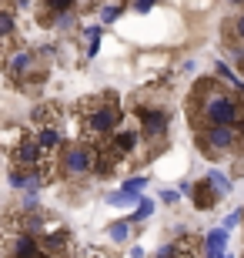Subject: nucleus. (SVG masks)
<instances>
[{"instance_id":"nucleus-1","label":"nucleus","mask_w":244,"mask_h":258,"mask_svg":"<svg viewBox=\"0 0 244 258\" xmlns=\"http://www.w3.org/2000/svg\"><path fill=\"white\" fill-rule=\"evenodd\" d=\"M244 124V97L237 91L217 87L214 81H201L191 97V124Z\"/></svg>"},{"instance_id":"nucleus-2","label":"nucleus","mask_w":244,"mask_h":258,"mask_svg":"<svg viewBox=\"0 0 244 258\" xmlns=\"http://www.w3.org/2000/svg\"><path fill=\"white\" fill-rule=\"evenodd\" d=\"M74 114H77V124H80L84 141H94V144H101L104 138H111V134L121 127V121H124V111H121V104H117L114 94L77 101Z\"/></svg>"},{"instance_id":"nucleus-3","label":"nucleus","mask_w":244,"mask_h":258,"mask_svg":"<svg viewBox=\"0 0 244 258\" xmlns=\"http://www.w3.org/2000/svg\"><path fill=\"white\" fill-rule=\"evenodd\" d=\"M244 138V124H207L201 127V148L204 154L217 158V154H231Z\"/></svg>"},{"instance_id":"nucleus-4","label":"nucleus","mask_w":244,"mask_h":258,"mask_svg":"<svg viewBox=\"0 0 244 258\" xmlns=\"http://www.w3.org/2000/svg\"><path fill=\"white\" fill-rule=\"evenodd\" d=\"M97 161V144L94 141H74L70 148H64V161H60V171L70 174V178H80V174H91Z\"/></svg>"},{"instance_id":"nucleus-5","label":"nucleus","mask_w":244,"mask_h":258,"mask_svg":"<svg viewBox=\"0 0 244 258\" xmlns=\"http://www.w3.org/2000/svg\"><path fill=\"white\" fill-rule=\"evenodd\" d=\"M47 154L40 151L37 138H27V134H20V141L10 148V164L14 168H24V171H37V164L44 161Z\"/></svg>"},{"instance_id":"nucleus-6","label":"nucleus","mask_w":244,"mask_h":258,"mask_svg":"<svg viewBox=\"0 0 244 258\" xmlns=\"http://www.w3.org/2000/svg\"><path fill=\"white\" fill-rule=\"evenodd\" d=\"M137 121H141L144 127V138L147 141H157V138H164V131H168L171 124V114H164V111H157V107H137Z\"/></svg>"},{"instance_id":"nucleus-7","label":"nucleus","mask_w":244,"mask_h":258,"mask_svg":"<svg viewBox=\"0 0 244 258\" xmlns=\"http://www.w3.org/2000/svg\"><path fill=\"white\" fill-rule=\"evenodd\" d=\"M141 138L144 134L141 131H134V127H127V131H114L111 138H104V144H107V148H111L114 154H117V158H127V154H134L137 151V144H141Z\"/></svg>"},{"instance_id":"nucleus-8","label":"nucleus","mask_w":244,"mask_h":258,"mask_svg":"<svg viewBox=\"0 0 244 258\" xmlns=\"http://www.w3.org/2000/svg\"><path fill=\"white\" fill-rule=\"evenodd\" d=\"M37 144H40V151L47 154V158H57V151L64 148V131H60V124H40Z\"/></svg>"},{"instance_id":"nucleus-9","label":"nucleus","mask_w":244,"mask_h":258,"mask_svg":"<svg viewBox=\"0 0 244 258\" xmlns=\"http://www.w3.org/2000/svg\"><path fill=\"white\" fill-rule=\"evenodd\" d=\"M191 198H194V208H201V211H211L217 205V201H221V195H217V188L211 181H197L194 188H191Z\"/></svg>"},{"instance_id":"nucleus-10","label":"nucleus","mask_w":244,"mask_h":258,"mask_svg":"<svg viewBox=\"0 0 244 258\" xmlns=\"http://www.w3.org/2000/svg\"><path fill=\"white\" fill-rule=\"evenodd\" d=\"M4 71H7L14 81L27 77L30 71H34V54H30V50H14V54L7 57V67H4Z\"/></svg>"},{"instance_id":"nucleus-11","label":"nucleus","mask_w":244,"mask_h":258,"mask_svg":"<svg viewBox=\"0 0 244 258\" xmlns=\"http://www.w3.org/2000/svg\"><path fill=\"white\" fill-rule=\"evenodd\" d=\"M14 37H17V10L0 7V40L4 44H14Z\"/></svg>"},{"instance_id":"nucleus-12","label":"nucleus","mask_w":244,"mask_h":258,"mask_svg":"<svg viewBox=\"0 0 244 258\" xmlns=\"http://www.w3.org/2000/svg\"><path fill=\"white\" fill-rule=\"evenodd\" d=\"M40 4L47 7L44 24H54V17H64V14H70V10L77 7V0H40Z\"/></svg>"},{"instance_id":"nucleus-13","label":"nucleus","mask_w":244,"mask_h":258,"mask_svg":"<svg viewBox=\"0 0 244 258\" xmlns=\"http://www.w3.org/2000/svg\"><path fill=\"white\" fill-rule=\"evenodd\" d=\"M224 34H227L231 44H244V10H241V14H234V17L224 24Z\"/></svg>"},{"instance_id":"nucleus-14","label":"nucleus","mask_w":244,"mask_h":258,"mask_svg":"<svg viewBox=\"0 0 244 258\" xmlns=\"http://www.w3.org/2000/svg\"><path fill=\"white\" fill-rule=\"evenodd\" d=\"M57 111H60L57 104H40L34 107V121L37 124H57Z\"/></svg>"},{"instance_id":"nucleus-15","label":"nucleus","mask_w":244,"mask_h":258,"mask_svg":"<svg viewBox=\"0 0 244 258\" xmlns=\"http://www.w3.org/2000/svg\"><path fill=\"white\" fill-rule=\"evenodd\" d=\"M107 235H111V241H127V238H131V218L114 221L111 228H107Z\"/></svg>"},{"instance_id":"nucleus-16","label":"nucleus","mask_w":244,"mask_h":258,"mask_svg":"<svg viewBox=\"0 0 244 258\" xmlns=\"http://www.w3.org/2000/svg\"><path fill=\"white\" fill-rule=\"evenodd\" d=\"M204 245H207V248H217V251H224V248H227V228H214V231H207Z\"/></svg>"},{"instance_id":"nucleus-17","label":"nucleus","mask_w":244,"mask_h":258,"mask_svg":"<svg viewBox=\"0 0 244 258\" xmlns=\"http://www.w3.org/2000/svg\"><path fill=\"white\" fill-rule=\"evenodd\" d=\"M207 181L217 188V195H221V198H224V195H231V178H224L221 171H214V168H211V171H207Z\"/></svg>"},{"instance_id":"nucleus-18","label":"nucleus","mask_w":244,"mask_h":258,"mask_svg":"<svg viewBox=\"0 0 244 258\" xmlns=\"http://www.w3.org/2000/svg\"><path fill=\"white\" fill-rule=\"evenodd\" d=\"M134 201H141V195H127V191L107 195V205H114V208H124V205H134Z\"/></svg>"},{"instance_id":"nucleus-19","label":"nucleus","mask_w":244,"mask_h":258,"mask_svg":"<svg viewBox=\"0 0 244 258\" xmlns=\"http://www.w3.org/2000/svg\"><path fill=\"white\" fill-rule=\"evenodd\" d=\"M150 215H154V201L141 198V201H137V211H134V218H131V221H144V218H150Z\"/></svg>"},{"instance_id":"nucleus-20","label":"nucleus","mask_w":244,"mask_h":258,"mask_svg":"<svg viewBox=\"0 0 244 258\" xmlns=\"http://www.w3.org/2000/svg\"><path fill=\"white\" fill-rule=\"evenodd\" d=\"M144 188H147V178H131V181H124V188L121 191H127V195H137V191H144Z\"/></svg>"},{"instance_id":"nucleus-21","label":"nucleus","mask_w":244,"mask_h":258,"mask_svg":"<svg viewBox=\"0 0 244 258\" xmlns=\"http://www.w3.org/2000/svg\"><path fill=\"white\" fill-rule=\"evenodd\" d=\"M214 71H217V77H224V81H227L231 87H237V84H241V81L234 77V71H231L227 64H221V60H217V67H214Z\"/></svg>"},{"instance_id":"nucleus-22","label":"nucleus","mask_w":244,"mask_h":258,"mask_svg":"<svg viewBox=\"0 0 244 258\" xmlns=\"http://www.w3.org/2000/svg\"><path fill=\"white\" fill-rule=\"evenodd\" d=\"M121 4H111V7H104V14H101V24H111V20H117L121 17Z\"/></svg>"},{"instance_id":"nucleus-23","label":"nucleus","mask_w":244,"mask_h":258,"mask_svg":"<svg viewBox=\"0 0 244 258\" xmlns=\"http://www.w3.org/2000/svg\"><path fill=\"white\" fill-rule=\"evenodd\" d=\"M241 218H244V208L231 211V215H227V218H224V228H227V231H231V228H237V225H241Z\"/></svg>"},{"instance_id":"nucleus-24","label":"nucleus","mask_w":244,"mask_h":258,"mask_svg":"<svg viewBox=\"0 0 244 258\" xmlns=\"http://www.w3.org/2000/svg\"><path fill=\"white\" fill-rule=\"evenodd\" d=\"M7 57H10V44H4V40H0V71L7 67Z\"/></svg>"},{"instance_id":"nucleus-25","label":"nucleus","mask_w":244,"mask_h":258,"mask_svg":"<svg viewBox=\"0 0 244 258\" xmlns=\"http://www.w3.org/2000/svg\"><path fill=\"white\" fill-rule=\"evenodd\" d=\"M178 198H181V191H160V201H164V205H174Z\"/></svg>"},{"instance_id":"nucleus-26","label":"nucleus","mask_w":244,"mask_h":258,"mask_svg":"<svg viewBox=\"0 0 244 258\" xmlns=\"http://www.w3.org/2000/svg\"><path fill=\"white\" fill-rule=\"evenodd\" d=\"M150 7H154V0H137V4H134V10H137V14H147Z\"/></svg>"},{"instance_id":"nucleus-27","label":"nucleus","mask_w":244,"mask_h":258,"mask_svg":"<svg viewBox=\"0 0 244 258\" xmlns=\"http://www.w3.org/2000/svg\"><path fill=\"white\" fill-rule=\"evenodd\" d=\"M27 4H30V0H10V7H14V10H24Z\"/></svg>"},{"instance_id":"nucleus-28","label":"nucleus","mask_w":244,"mask_h":258,"mask_svg":"<svg viewBox=\"0 0 244 258\" xmlns=\"http://www.w3.org/2000/svg\"><path fill=\"white\" fill-rule=\"evenodd\" d=\"M131 258H144V251L141 248H131Z\"/></svg>"},{"instance_id":"nucleus-29","label":"nucleus","mask_w":244,"mask_h":258,"mask_svg":"<svg viewBox=\"0 0 244 258\" xmlns=\"http://www.w3.org/2000/svg\"><path fill=\"white\" fill-rule=\"evenodd\" d=\"M77 4H87V0H77Z\"/></svg>"},{"instance_id":"nucleus-30","label":"nucleus","mask_w":244,"mask_h":258,"mask_svg":"<svg viewBox=\"0 0 244 258\" xmlns=\"http://www.w3.org/2000/svg\"><path fill=\"white\" fill-rule=\"evenodd\" d=\"M221 258H231V255H221Z\"/></svg>"}]
</instances>
